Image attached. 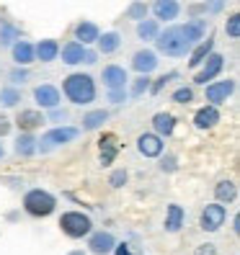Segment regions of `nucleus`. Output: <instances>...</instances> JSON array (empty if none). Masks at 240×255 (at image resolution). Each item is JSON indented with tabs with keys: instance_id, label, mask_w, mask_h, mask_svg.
<instances>
[{
	"instance_id": "f257e3e1",
	"label": "nucleus",
	"mask_w": 240,
	"mask_h": 255,
	"mask_svg": "<svg viewBox=\"0 0 240 255\" xmlns=\"http://www.w3.org/2000/svg\"><path fill=\"white\" fill-rule=\"evenodd\" d=\"M62 93L70 103H75V106H91V103L96 101V80L91 78V75L85 72H72L65 78L62 83Z\"/></svg>"
},
{
	"instance_id": "f03ea898",
	"label": "nucleus",
	"mask_w": 240,
	"mask_h": 255,
	"mask_svg": "<svg viewBox=\"0 0 240 255\" xmlns=\"http://www.w3.org/2000/svg\"><path fill=\"white\" fill-rule=\"evenodd\" d=\"M155 44H158V52L166 57H186L191 52V41L186 36L184 23H173L166 31H158Z\"/></svg>"
},
{
	"instance_id": "7ed1b4c3",
	"label": "nucleus",
	"mask_w": 240,
	"mask_h": 255,
	"mask_svg": "<svg viewBox=\"0 0 240 255\" xmlns=\"http://www.w3.org/2000/svg\"><path fill=\"white\" fill-rule=\"evenodd\" d=\"M23 209L31 217H49L54 209H57V199L52 196L49 191H41V188H31L23 196Z\"/></svg>"
},
{
	"instance_id": "20e7f679",
	"label": "nucleus",
	"mask_w": 240,
	"mask_h": 255,
	"mask_svg": "<svg viewBox=\"0 0 240 255\" xmlns=\"http://www.w3.org/2000/svg\"><path fill=\"white\" fill-rule=\"evenodd\" d=\"M59 230H62L67 237H72V240H80L85 235H91L93 222L83 212H65L62 217H59Z\"/></svg>"
},
{
	"instance_id": "39448f33",
	"label": "nucleus",
	"mask_w": 240,
	"mask_h": 255,
	"mask_svg": "<svg viewBox=\"0 0 240 255\" xmlns=\"http://www.w3.org/2000/svg\"><path fill=\"white\" fill-rule=\"evenodd\" d=\"M78 134H80L78 127H67V124L54 127V129H49L47 134H44L41 139H36V149L49 152V149H54V147H62V144H67L72 139H78Z\"/></svg>"
},
{
	"instance_id": "423d86ee",
	"label": "nucleus",
	"mask_w": 240,
	"mask_h": 255,
	"mask_svg": "<svg viewBox=\"0 0 240 255\" xmlns=\"http://www.w3.org/2000/svg\"><path fill=\"white\" fill-rule=\"evenodd\" d=\"M197 70H199V72L194 75V83H197V85H207V83H212V80L217 78V75L225 70V57H222V54H217V52H212V54H209V57L204 59V62H202Z\"/></svg>"
},
{
	"instance_id": "0eeeda50",
	"label": "nucleus",
	"mask_w": 240,
	"mask_h": 255,
	"mask_svg": "<svg viewBox=\"0 0 240 255\" xmlns=\"http://www.w3.org/2000/svg\"><path fill=\"white\" fill-rule=\"evenodd\" d=\"M235 93V80H212L207 83V91H204V98L207 103H212V106H222V103H228V98Z\"/></svg>"
},
{
	"instance_id": "6e6552de",
	"label": "nucleus",
	"mask_w": 240,
	"mask_h": 255,
	"mask_svg": "<svg viewBox=\"0 0 240 255\" xmlns=\"http://www.w3.org/2000/svg\"><path fill=\"white\" fill-rule=\"evenodd\" d=\"M225 219H228V212H225V206H222V204H209L204 212H202L199 224H202V230H204V232H217L222 224H225Z\"/></svg>"
},
{
	"instance_id": "1a4fd4ad",
	"label": "nucleus",
	"mask_w": 240,
	"mask_h": 255,
	"mask_svg": "<svg viewBox=\"0 0 240 255\" xmlns=\"http://www.w3.org/2000/svg\"><path fill=\"white\" fill-rule=\"evenodd\" d=\"M34 101H36L39 109H57L59 101H62V96H59V91H57L54 85L41 83V85L34 88Z\"/></svg>"
},
{
	"instance_id": "9d476101",
	"label": "nucleus",
	"mask_w": 240,
	"mask_h": 255,
	"mask_svg": "<svg viewBox=\"0 0 240 255\" xmlns=\"http://www.w3.org/2000/svg\"><path fill=\"white\" fill-rule=\"evenodd\" d=\"M160 65V59L153 49H140V52H134L132 57V70H137L140 75H150V72H155Z\"/></svg>"
},
{
	"instance_id": "9b49d317",
	"label": "nucleus",
	"mask_w": 240,
	"mask_h": 255,
	"mask_svg": "<svg viewBox=\"0 0 240 255\" xmlns=\"http://www.w3.org/2000/svg\"><path fill=\"white\" fill-rule=\"evenodd\" d=\"M101 80H103V85H106L109 91H114V88H127L129 75H127V70L122 65H106L103 72H101Z\"/></svg>"
},
{
	"instance_id": "f8f14e48",
	"label": "nucleus",
	"mask_w": 240,
	"mask_h": 255,
	"mask_svg": "<svg viewBox=\"0 0 240 255\" xmlns=\"http://www.w3.org/2000/svg\"><path fill=\"white\" fill-rule=\"evenodd\" d=\"M137 149L145 157H158L163 152V137H158L155 131H145L137 137Z\"/></svg>"
},
{
	"instance_id": "ddd939ff",
	"label": "nucleus",
	"mask_w": 240,
	"mask_h": 255,
	"mask_svg": "<svg viewBox=\"0 0 240 255\" xmlns=\"http://www.w3.org/2000/svg\"><path fill=\"white\" fill-rule=\"evenodd\" d=\"M10 54H13V62L21 65V67H28L34 62V44L31 41H26V39H16L10 44Z\"/></svg>"
},
{
	"instance_id": "4468645a",
	"label": "nucleus",
	"mask_w": 240,
	"mask_h": 255,
	"mask_svg": "<svg viewBox=\"0 0 240 255\" xmlns=\"http://www.w3.org/2000/svg\"><path fill=\"white\" fill-rule=\"evenodd\" d=\"M220 122V109L212 106V103H207V106H202L197 114H194V127L207 131V129H215Z\"/></svg>"
},
{
	"instance_id": "2eb2a0df",
	"label": "nucleus",
	"mask_w": 240,
	"mask_h": 255,
	"mask_svg": "<svg viewBox=\"0 0 240 255\" xmlns=\"http://www.w3.org/2000/svg\"><path fill=\"white\" fill-rule=\"evenodd\" d=\"M153 13H155V21L171 23L173 18H178V13H181V3H178V0H155Z\"/></svg>"
},
{
	"instance_id": "dca6fc26",
	"label": "nucleus",
	"mask_w": 240,
	"mask_h": 255,
	"mask_svg": "<svg viewBox=\"0 0 240 255\" xmlns=\"http://www.w3.org/2000/svg\"><path fill=\"white\" fill-rule=\"evenodd\" d=\"M212 52H215V39H212V36H209V39H202L199 44H194L191 52H189V67L197 70Z\"/></svg>"
},
{
	"instance_id": "f3484780",
	"label": "nucleus",
	"mask_w": 240,
	"mask_h": 255,
	"mask_svg": "<svg viewBox=\"0 0 240 255\" xmlns=\"http://www.w3.org/2000/svg\"><path fill=\"white\" fill-rule=\"evenodd\" d=\"M16 124H18L21 131H34V129H39L41 124H47V116H44L41 111H36V109H26V111L18 114Z\"/></svg>"
},
{
	"instance_id": "a211bd4d",
	"label": "nucleus",
	"mask_w": 240,
	"mask_h": 255,
	"mask_svg": "<svg viewBox=\"0 0 240 255\" xmlns=\"http://www.w3.org/2000/svg\"><path fill=\"white\" fill-rule=\"evenodd\" d=\"M101 36V28L93 23V21H80L78 26H75V41H80L83 47H88V44H96Z\"/></svg>"
},
{
	"instance_id": "6ab92c4d",
	"label": "nucleus",
	"mask_w": 240,
	"mask_h": 255,
	"mask_svg": "<svg viewBox=\"0 0 240 255\" xmlns=\"http://www.w3.org/2000/svg\"><path fill=\"white\" fill-rule=\"evenodd\" d=\"M116 245V240L109 235V232H96L91 235V240H88V248H91L93 255H109Z\"/></svg>"
},
{
	"instance_id": "aec40b11",
	"label": "nucleus",
	"mask_w": 240,
	"mask_h": 255,
	"mask_svg": "<svg viewBox=\"0 0 240 255\" xmlns=\"http://www.w3.org/2000/svg\"><path fill=\"white\" fill-rule=\"evenodd\" d=\"M34 57L39 62H54L59 57V44L54 39H41L39 44H34Z\"/></svg>"
},
{
	"instance_id": "412c9836",
	"label": "nucleus",
	"mask_w": 240,
	"mask_h": 255,
	"mask_svg": "<svg viewBox=\"0 0 240 255\" xmlns=\"http://www.w3.org/2000/svg\"><path fill=\"white\" fill-rule=\"evenodd\" d=\"M98 149H101V165H111L114 157L119 155V139L114 134H103L98 139Z\"/></svg>"
},
{
	"instance_id": "4be33fe9",
	"label": "nucleus",
	"mask_w": 240,
	"mask_h": 255,
	"mask_svg": "<svg viewBox=\"0 0 240 255\" xmlns=\"http://www.w3.org/2000/svg\"><path fill=\"white\" fill-rule=\"evenodd\" d=\"M85 49L80 41H67L62 49H59V54H62V62L65 65H83V59H85Z\"/></svg>"
},
{
	"instance_id": "5701e85b",
	"label": "nucleus",
	"mask_w": 240,
	"mask_h": 255,
	"mask_svg": "<svg viewBox=\"0 0 240 255\" xmlns=\"http://www.w3.org/2000/svg\"><path fill=\"white\" fill-rule=\"evenodd\" d=\"M153 129H155L158 137H171L173 129H176V116L168 114V111L155 114V116H153Z\"/></svg>"
},
{
	"instance_id": "b1692460",
	"label": "nucleus",
	"mask_w": 240,
	"mask_h": 255,
	"mask_svg": "<svg viewBox=\"0 0 240 255\" xmlns=\"http://www.w3.org/2000/svg\"><path fill=\"white\" fill-rule=\"evenodd\" d=\"M184 222H186V212L178 204H171L168 206V214H166V224H163L166 232H178V230L184 227Z\"/></svg>"
},
{
	"instance_id": "393cba45",
	"label": "nucleus",
	"mask_w": 240,
	"mask_h": 255,
	"mask_svg": "<svg viewBox=\"0 0 240 255\" xmlns=\"http://www.w3.org/2000/svg\"><path fill=\"white\" fill-rule=\"evenodd\" d=\"M109 122V111H103V109H96V111H88L85 116H83V129L85 131H96V129H101L103 124Z\"/></svg>"
},
{
	"instance_id": "a878e982",
	"label": "nucleus",
	"mask_w": 240,
	"mask_h": 255,
	"mask_svg": "<svg viewBox=\"0 0 240 255\" xmlns=\"http://www.w3.org/2000/svg\"><path fill=\"white\" fill-rule=\"evenodd\" d=\"M98 52L101 54H114L119 47H122V36H119L116 31H106V34H101L98 36Z\"/></svg>"
},
{
	"instance_id": "bb28decb",
	"label": "nucleus",
	"mask_w": 240,
	"mask_h": 255,
	"mask_svg": "<svg viewBox=\"0 0 240 255\" xmlns=\"http://www.w3.org/2000/svg\"><path fill=\"white\" fill-rule=\"evenodd\" d=\"M16 152L23 155V157H31L36 152V137L31 131H21L16 137Z\"/></svg>"
},
{
	"instance_id": "cd10ccee",
	"label": "nucleus",
	"mask_w": 240,
	"mask_h": 255,
	"mask_svg": "<svg viewBox=\"0 0 240 255\" xmlns=\"http://www.w3.org/2000/svg\"><path fill=\"white\" fill-rule=\"evenodd\" d=\"M158 31H160V23H158L155 18H142V21H137V39H142V41H155Z\"/></svg>"
},
{
	"instance_id": "c85d7f7f",
	"label": "nucleus",
	"mask_w": 240,
	"mask_h": 255,
	"mask_svg": "<svg viewBox=\"0 0 240 255\" xmlns=\"http://www.w3.org/2000/svg\"><path fill=\"white\" fill-rule=\"evenodd\" d=\"M215 196H217L220 204H233L235 196H238V188H235L233 181H220V183L215 186Z\"/></svg>"
},
{
	"instance_id": "c756f323",
	"label": "nucleus",
	"mask_w": 240,
	"mask_h": 255,
	"mask_svg": "<svg viewBox=\"0 0 240 255\" xmlns=\"http://www.w3.org/2000/svg\"><path fill=\"white\" fill-rule=\"evenodd\" d=\"M16 39H21V31L13 23H3V26H0V47H10Z\"/></svg>"
},
{
	"instance_id": "7c9ffc66",
	"label": "nucleus",
	"mask_w": 240,
	"mask_h": 255,
	"mask_svg": "<svg viewBox=\"0 0 240 255\" xmlns=\"http://www.w3.org/2000/svg\"><path fill=\"white\" fill-rule=\"evenodd\" d=\"M18 101H21L18 88H3V91H0V106L13 109V106H18Z\"/></svg>"
},
{
	"instance_id": "2f4dec72",
	"label": "nucleus",
	"mask_w": 240,
	"mask_h": 255,
	"mask_svg": "<svg viewBox=\"0 0 240 255\" xmlns=\"http://www.w3.org/2000/svg\"><path fill=\"white\" fill-rule=\"evenodd\" d=\"M147 3H142V0H134V3L127 8V18H132V21H142L145 16H147Z\"/></svg>"
},
{
	"instance_id": "473e14b6",
	"label": "nucleus",
	"mask_w": 240,
	"mask_h": 255,
	"mask_svg": "<svg viewBox=\"0 0 240 255\" xmlns=\"http://www.w3.org/2000/svg\"><path fill=\"white\" fill-rule=\"evenodd\" d=\"M147 91H150V78H147V75H140V78L132 83L129 96H132V98H140V96H142V93H147Z\"/></svg>"
},
{
	"instance_id": "72a5a7b5",
	"label": "nucleus",
	"mask_w": 240,
	"mask_h": 255,
	"mask_svg": "<svg viewBox=\"0 0 240 255\" xmlns=\"http://www.w3.org/2000/svg\"><path fill=\"white\" fill-rule=\"evenodd\" d=\"M225 34H228L230 39H238L240 36V13L228 16V21H225Z\"/></svg>"
},
{
	"instance_id": "f704fd0d",
	"label": "nucleus",
	"mask_w": 240,
	"mask_h": 255,
	"mask_svg": "<svg viewBox=\"0 0 240 255\" xmlns=\"http://www.w3.org/2000/svg\"><path fill=\"white\" fill-rule=\"evenodd\" d=\"M171 98H173V103H184V106H186V103H191V101H194V88H189V85L176 88Z\"/></svg>"
},
{
	"instance_id": "c9c22d12",
	"label": "nucleus",
	"mask_w": 240,
	"mask_h": 255,
	"mask_svg": "<svg viewBox=\"0 0 240 255\" xmlns=\"http://www.w3.org/2000/svg\"><path fill=\"white\" fill-rule=\"evenodd\" d=\"M176 78H178V72H168V75H163V78H158L155 83H150V91H153V93H160L163 88H166L171 80H176Z\"/></svg>"
},
{
	"instance_id": "e433bc0d",
	"label": "nucleus",
	"mask_w": 240,
	"mask_h": 255,
	"mask_svg": "<svg viewBox=\"0 0 240 255\" xmlns=\"http://www.w3.org/2000/svg\"><path fill=\"white\" fill-rule=\"evenodd\" d=\"M225 5H228V0H207V3L202 5V10L207 13V16H215V13H220Z\"/></svg>"
},
{
	"instance_id": "4c0bfd02",
	"label": "nucleus",
	"mask_w": 240,
	"mask_h": 255,
	"mask_svg": "<svg viewBox=\"0 0 240 255\" xmlns=\"http://www.w3.org/2000/svg\"><path fill=\"white\" fill-rule=\"evenodd\" d=\"M8 78H10V83H13V85H23V83L28 80V70L18 65L16 70H10V75H8Z\"/></svg>"
},
{
	"instance_id": "58836bf2",
	"label": "nucleus",
	"mask_w": 240,
	"mask_h": 255,
	"mask_svg": "<svg viewBox=\"0 0 240 255\" xmlns=\"http://www.w3.org/2000/svg\"><path fill=\"white\" fill-rule=\"evenodd\" d=\"M109 183H111L114 188H122V186L127 183V170H114L111 178H109Z\"/></svg>"
},
{
	"instance_id": "ea45409f",
	"label": "nucleus",
	"mask_w": 240,
	"mask_h": 255,
	"mask_svg": "<svg viewBox=\"0 0 240 255\" xmlns=\"http://www.w3.org/2000/svg\"><path fill=\"white\" fill-rule=\"evenodd\" d=\"M109 101L111 103H124L127 101V88H114V91H109Z\"/></svg>"
},
{
	"instance_id": "a19ab883",
	"label": "nucleus",
	"mask_w": 240,
	"mask_h": 255,
	"mask_svg": "<svg viewBox=\"0 0 240 255\" xmlns=\"http://www.w3.org/2000/svg\"><path fill=\"white\" fill-rule=\"evenodd\" d=\"M13 129V122L5 116V114H0V137H5V134H10Z\"/></svg>"
},
{
	"instance_id": "79ce46f5",
	"label": "nucleus",
	"mask_w": 240,
	"mask_h": 255,
	"mask_svg": "<svg viewBox=\"0 0 240 255\" xmlns=\"http://www.w3.org/2000/svg\"><path fill=\"white\" fill-rule=\"evenodd\" d=\"M160 168H163V170H168V173H173V170L178 168V160H176L173 155H168V157H163V162H160Z\"/></svg>"
},
{
	"instance_id": "37998d69",
	"label": "nucleus",
	"mask_w": 240,
	"mask_h": 255,
	"mask_svg": "<svg viewBox=\"0 0 240 255\" xmlns=\"http://www.w3.org/2000/svg\"><path fill=\"white\" fill-rule=\"evenodd\" d=\"M52 111V116L47 119V122H65L67 119V111H59V109H49Z\"/></svg>"
},
{
	"instance_id": "c03bdc74",
	"label": "nucleus",
	"mask_w": 240,
	"mask_h": 255,
	"mask_svg": "<svg viewBox=\"0 0 240 255\" xmlns=\"http://www.w3.org/2000/svg\"><path fill=\"white\" fill-rule=\"evenodd\" d=\"M114 255H134L132 250H129V245L127 243H122V245H114V250H111Z\"/></svg>"
},
{
	"instance_id": "a18cd8bd",
	"label": "nucleus",
	"mask_w": 240,
	"mask_h": 255,
	"mask_svg": "<svg viewBox=\"0 0 240 255\" xmlns=\"http://www.w3.org/2000/svg\"><path fill=\"white\" fill-rule=\"evenodd\" d=\"M85 65H96L98 62V52H93V49H85V59H83Z\"/></svg>"
},
{
	"instance_id": "49530a36",
	"label": "nucleus",
	"mask_w": 240,
	"mask_h": 255,
	"mask_svg": "<svg viewBox=\"0 0 240 255\" xmlns=\"http://www.w3.org/2000/svg\"><path fill=\"white\" fill-rule=\"evenodd\" d=\"M199 255H215V248H202Z\"/></svg>"
},
{
	"instance_id": "de8ad7c7",
	"label": "nucleus",
	"mask_w": 240,
	"mask_h": 255,
	"mask_svg": "<svg viewBox=\"0 0 240 255\" xmlns=\"http://www.w3.org/2000/svg\"><path fill=\"white\" fill-rule=\"evenodd\" d=\"M233 230H235V232H240V217H235V219H233Z\"/></svg>"
},
{
	"instance_id": "09e8293b",
	"label": "nucleus",
	"mask_w": 240,
	"mask_h": 255,
	"mask_svg": "<svg viewBox=\"0 0 240 255\" xmlns=\"http://www.w3.org/2000/svg\"><path fill=\"white\" fill-rule=\"evenodd\" d=\"M3 155H5V149H3V144H0V160H3Z\"/></svg>"
},
{
	"instance_id": "8fccbe9b",
	"label": "nucleus",
	"mask_w": 240,
	"mask_h": 255,
	"mask_svg": "<svg viewBox=\"0 0 240 255\" xmlns=\"http://www.w3.org/2000/svg\"><path fill=\"white\" fill-rule=\"evenodd\" d=\"M70 255H85V253H70Z\"/></svg>"
}]
</instances>
